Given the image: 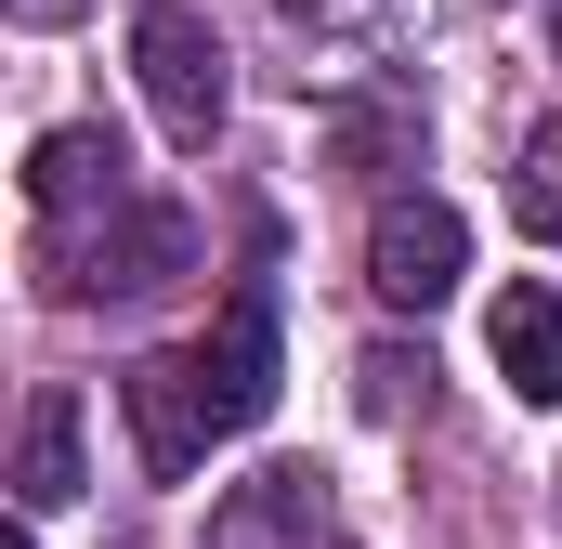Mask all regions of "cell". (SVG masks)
Segmentation results:
<instances>
[{
    "mask_svg": "<svg viewBox=\"0 0 562 549\" xmlns=\"http://www.w3.org/2000/svg\"><path fill=\"white\" fill-rule=\"evenodd\" d=\"M170 274H196V210L132 197V210H105L79 249H53V301H157Z\"/></svg>",
    "mask_w": 562,
    "mask_h": 549,
    "instance_id": "cell-1",
    "label": "cell"
},
{
    "mask_svg": "<svg viewBox=\"0 0 562 549\" xmlns=\"http://www.w3.org/2000/svg\"><path fill=\"white\" fill-rule=\"evenodd\" d=\"M132 79H144V105H157V132L183 144V157H210L223 105H236L210 13H183V0H144V13H132Z\"/></svg>",
    "mask_w": 562,
    "mask_h": 549,
    "instance_id": "cell-2",
    "label": "cell"
},
{
    "mask_svg": "<svg viewBox=\"0 0 562 549\" xmlns=\"http://www.w3.org/2000/svg\"><path fill=\"white\" fill-rule=\"evenodd\" d=\"M458 262H471V223H458L445 197H393L380 236H367V288H380L393 314H431V301L458 288Z\"/></svg>",
    "mask_w": 562,
    "mask_h": 549,
    "instance_id": "cell-3",
    "label": "cell"
},
{
    "mask_svg": "<svg viewBox=\"0 0 562 549\" xmlns=\"http://www.w3.org/2000/svg\"><path fill=\"white\" fill-rule=\"evenodd\" d=\"M119 406H132V445L157 484H183L210 445H223V418H210V380H196V354H144L132 380H119Z\"/></svg>",
    "mask_w": 562,
    "mask_h": 549,
    "instance_id": "cell-4",
    "label": "cell"
},
{
    "mask_svg": "<svg viewBox=\"0 0 562 549\" xmlns=\"http://www.w3.org/2000/svg\"><path fill=\"white\" fill-rule=\"evenodd\" d=\"M196 380H210V418L223 432H249V418L276 406V274H236L223 327L196 340Z\"/></svg>",
    "mask_w": 562,
    "mask_h": 549,
    "instance_id": "cell-5",
    "label": "cell"
},
{
    "mask_svg": "<svg viewBox=\"0 0 562 549\" xmlns=\"http://www.w3.org/2000/svg\"><path fill=\"white\" fill-rule=\"evenodd\" d=\"M132 157L119 132H40L26 144V197H40V223H79V210H132V183H119Z\"/></svg>",
    "mask_w": 562,
    "mask_h": 549,
    "instance_id": "cell-6",
    "label": "cell"
},
{
    "mask_svg": "<svg viewBox=\"0 0 562 549\" xmlns=\"http://www.w3.org/2000/svg\"><path fill=\"white\" fill-rule=\"evenodd\" d=\"M210 549H327V484H314L301 458L262 471V484H236L223 524H210Z\"/></svg>",
    "mask_w": 562,
    "mask_h": 549,
    "instance_id": "cell-7",
    "label": "cell"
},
{
    "mask_svg": "<svg viewBox=\"0 0 562 549\" xmlns=\"http://www.w3.org/2000/svg\"><path fill=\"white\" fill-rule=\"evenodd\" d=\"M484 354H497V380H510L524 406H562V288H497Z\"/></svg>",
    "mask_w": 562,
    "mask_h": 549,
    "instance_id": "cell-8",
    "label": "cell"
},
{
    "mask_svg": "<svg viewBox=\"0 0 562 549\" xmlns=\"http://www.w3.org/2000/svg\"><path fill=\"white\" fill-rule=\"evenodd\" d=\"M79 497V393H26V432H13V511H66Z\"/></svg>",
    "mask_w": 562,
    "mask_h": 549,
    "instance_id": "cell-9",
    "label": "cell"
},
{
    "mask_svg": "<svg viewBox=\"0 0 562 549\" xmlns=\"http://www.w3.org/2000/svg\"><path fill=\"white\" fill-rule=\"evenodd\" d=\"M510 223H524L537 249H562V119H537L524 157H510Z\"/></svg>",
    "mask_w": 562,
    "mask_h": 549,
    "instance_id": "cell-10",
    "label": "cell"
},
{
    "mask_svg": "<svg viewBox=\"0 0 562 549\" xmlns=\"http://www.w3.org/2000/svg\"><path fill=\"white\" fill-rule=\"evenodd\" d=\"M353 380H367V418H406V393H431V354H393V340H380Z\"/></svg>",
    "mask_w": 562,
    "mask_h": 549,
    "instance_id": "cell-11",
    "label": "cell"
},
{
    "mask_svg": "<svg viewBox=\"0 0 562 549\" xmlns=\"http://www.w3.org/2000/svg\"><path fill=\"white\" fill-rule=\"evenodd\" d=\"M13 13H40V26H53V13H79V0H13Z\"/></svg>",
    "mask_w": 562,
    "mask_h": 549,
    "instance_id": "cell-12",
    "label": "cell"
}]
</instances>
